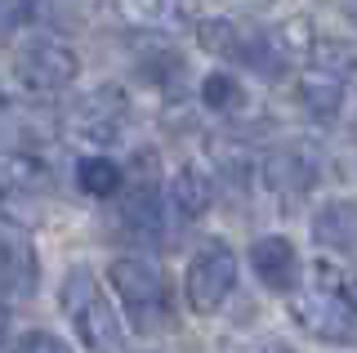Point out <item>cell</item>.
Instances as JSON below:
<instances>
[{"label": "cell", "instance_id": "cell-3", "mask_svg": "<svg viewBox=\"0 0 357 353\" xmlns=\"http://www.w3.org/2000/svg\"><path fill=\"white\" fill-rule=\"evenodd\" d=\"M107 282H112V291L121 295L130 322L139 331H156L165 322V282H161V273H156L152 260H139V255L112 260Z\"/></svg>", "mask_w": 357, "mask_h": 353}, {"label": "cell", "instance_id": "cell-18", "mask_svg": "<svg viewBox=\"0 0 357 353\" xmlns=\"http://www.w3.org/2000/svg\"><path fill=\"white\" fill-rule=\"evenodd\" d=\"M121 219L134 233H161V197H156V183H139L126 206H121Z\"/></svg>", "mask_w": 357, "mask_h": 353}, {"label": "cell", "instance_id": "cell-2", "mask_svg": "<svg viewBox=\"0 0 357 353\" xmlns=\"http://www.w3.org/2000/svg\"><path fill=\"white\" fill-rule=\"evenodd\" d=\"M290 322H299V331H308L321 345H357V308L344 300L340 291L326 286H299L286 295Z\"/></svg>", "mask_w": 357, "mask_h": 353}, {"label": "cell", "instance_id": "cell-23", "mask_svg": "<svg viewBox=\"0 0 357 353\" xmlns=\"http://www.w3.org/2000/svg\"><path fill=\"white\" fill-rule=\"evenodd\" d=\"M335 282H340V295H344V300H349V304L357 308V269H344Z\"/></svg>", "mask_w": 357, "mask_h": 353}, {"label": "cell", "instance_id": "cell-13", "mask_svg": "<svg viewBox=\"0 0 357 353\" xmlns=\"http://www.w3.org/2000/svg\"><path fill=\"white\" fill-rule=\"evenodd\" d=\"M116 14L139 31H174L192 18V0H116Z\"/></svg>", "mask_w": 357, "mask_h": 353}, {"label": "cell", "instance_id": "cell-5", "mask_svg": "<svg viewBox=\"0 0 357 353\" xmlns=\"http://www.w3.org/2000/svg\"><path fill=\"white\" fill-rule=\"evenodd\" d=\"M232 286H237V255L228 250V241L201 246L183 273V295L192 304V313H215L232 295Z\"/></svg>", "mask_w": 357, "mask_h": 353}, {"label": "cell", "instance_id": "cell-7", "mask_svg": "<svg viewBox=\"0 0 357 353\" xmlns=\"http://www.w3.org/2000/svg\"><path fill=\"white\" fill-rule=\"evenodd\" d=\"M321 174V157L308 148V143H282L264 157V183L282 197H299L317 183Z\"/></svg>", "mask_w": 357, "mask_h": 353}, {"label": "cell", "instance_id": "cell-24", "mask_svg": "<svg viewBox=\"0 0 357 353\" xmlns=\"http://www.w3.org/2000/svg\"><path fill=\"white\" fill-rule=\"evenodd\" d=\"M5 326H9V308H5V300H0V336H5Z\"/></svg>", "mask_w": 357, "mask_h": 353}, {"label": "cell", "instance_id": "cell-15", "mask_svg": "<svg viewBox=\"0 0 357 353\" xmlns=\"http://www.w3.org/2000/svg\"><path fill=\"white\" fill-rule=\"evenodd\" d=\"M121 183H126L121 165L112 161V157H103V152L76 161V188H81L85 197H116Z\"/></svg>", "mask_w": 357, "mask_h": 353}, {"label": "cell", "instance_id": "cell-17", "mask_svg": "<svg viewBox=\"0 0 357 353\" xmlns=\"http://www.w3.org/2000/svg\"><path fill=\"white\" fill-rule=\"evenodd\" d=\"M308 63L317 72H331V76H340V81H349V76L357 72V45L335 40V36H317L312 50H308Z\"/></svg>", "mask_w": 357, "mask_h": 353}, {"label": "cell", "instance_id": "cell-11", "mask_svg": "<svg viewBox=\"0 0 357 353\" xmlns=\"http://www.w3.org/2000/svg\"><path fill=\"white\" fill-rule=\"evenodd\" d=\"M0 286L36 295V250H31V237L9 219H0Z\"/></svg>", "mask_w": 357, "mask_h": 353}, {"label": "cell", "instance_id": "cell-14", "mask_svg": "<svg viewBox=\"0 0 357 353\" xmlns=\"http://www.w3.org/2000/svg\"><path fill=\"white\" fill-rule=\"evenodd\" d=\"M299 107H304L312 121H335L340 107H344V81L331 76V72L308 68L299 76Z\"/></svg>", "mask_w": 357, "mask_h": 353}, {"label": "cell", "instance_id": "cell-22", "mask_svg": "<svg viewBox=\"0 0 357 353\" xmlns=\"http://www.w3.org/2000/svg\"><path fill=\"white\" fill-rule=\"evenodd\" d=\"M237 353H295V345H286L282 336H264V340H245V345H237Z\"/></svg>", "mask_w": 357, "mask_h": 353}, {"label": "cell", "instance_id": "cell-8", "mask_svg": "<svg viewBox=\"0 0 357 353\" xmlns=\"http://www.w3.org/2000/svg\"><path fill=\"white\" fill-rule=\"evenodd\" d=\"M250 269L268 291L290 295L299 291V250L290 246L286 237H259L250 246Z\"/></svg>", "mask_w": 357, "mask_h": 353}, {"label": "cell", "instance_id": "cell-10", "mask_svg": "<svg viewBox=\"0 0 357 353\" xmlns=\"http://www.w3.org/2000/svg\"><path fill=\"white\" fill-rule=\"evenodd\" d=\"M50 165L40 157H31V152L22 148H9L0 152V197L5 202H31V197H45L50 193Z\"/></svg>", "mask_w": 357, "mask_h": 353}, {"label": "cell", "instance_id": "cell-20", "mask_svg": "<svg viewBox=\"0 0 357 353\" xmlns=\"http://www.w3.org/2000/svg\"><path fill=\"white\" fill-rule=\"evenodd\" d=\"M14 353H72V349H67V340H59L54 331H27L14 345Z\"/></svg>", "mask_w": 357, "mask_h": 353}, {"label": "cell", "instance_id": "cell-21", "mask_svg": "<svg viewBox=\"0 0 357 353\" xmlns=\"http://www.w3.org/2000/svg\"><path fill=\"white\" fill-rule=\"evenodd\" d=\"M27 9H31V0H0V40L27 18Z\"/></svg>", "mask_w": 357, "mask_h": 353}, {"label": "cell", "instance_id": "cell-16", "mask_svg": "<svg viewBox=\"0 0 357 353\" xmlns=\"http://www.w3.org/2000/svg\"><path fill=\"white\" fill-rule=\"evenodd\" d=\"M197 40H201V50L215 54V59L241 63L245 31H241V23H232V18H201V23H197Z\"/></svg>", "mask_w": 357, "mask_h": 353}, {"label": "cell", "instance_id": "cell-4", "mask_svg": "<svg viewBox=\"0 0 357 353\" xmlns=\"http://www.w3.org/2000/svg\"><path fill=\"white\" fill-rule=\"evenodd\" d=\"M76 72H81V59L59 36H31L14 54V76L31 94H59L76 81Z\"/></svg>", "mask_w": 357, "mask_h": 353}, {"label": "cell", "instance_id": "cell-12", "mask_svg": "<svg viewBox=\"0 0 357 353\" xmlns=\"http://www.w3.org/2000/svg\"><path fill=\"white\" fill-rule=\"evenodd\" d=\"M165 202H170V211L178 219H201L210 211V202H215V179H210V170L197 165V161H183L170 174V183H165Z\"/></svg>", "mask_w": 357, "mask_h": 353}, {"label": "cell", "instance_id": "cell-1", "mask_svg": "<svg viewBox=\"0 0 357 353\" xmlns=\"http://www.w3.org/2000/svg\"><path fill=\"white\" fill-rule=\"evenodd\" d=\"M59 304L63 313L72 317L76 336L89 353H130L126 349V326H121L116 308L103 300V291L94 286V273L89 269H72L63 278V291H59Z\"/></svg>", "mask_w": 357, "mask_h": 353}, {"label": "cell", "instance_id": "cell-9", "mask_svg": "<svg viewBox=\"0 0 357 353\" xmlns=\"http://www.w3.org/2000/svg\"><path fill=\"white\" fill-rule=\"evenodd\" d=\"M312 241L335 255H357V202L331 197L312 211Z\"/></svg>", "mask_w": 357, "mask_h": 353}, {"label": "cell", "instance_id": "cell-19", "mask_svg": "<svg viewBox=\"0 0 357 353\" xmlns=\"http://www.w3.org/2000/svg\"><path fill=\"white\" fill-rule=\"evenodd\" d=\"M201 103H206L210 112H241L245 90L232 72H210L206 81H201Z\"/></svg>", "mask_w": 357, "mask_h": 353}, {"label": "cell", "instance_id": "cell-6", "mask_svg": "<svg viewBox=\"0 0 357 353\" xmlns=\"http://www.w3.org/2000/svg\"><path fill=\"white\" fill-rule=\"evenodd\" d=\"M126 121H130V98L121 94L116 85H103V90H89L81 103L72 107L67 126L85 143H112V139H121Z\"/></svg>", "mask_w": 357, "mask_h": 353}]
</instances>
